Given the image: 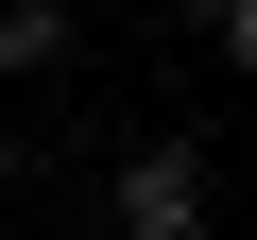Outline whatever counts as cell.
Instances as JSON below:
<instances>
[{"label": "cell", "mask_w": 257, "mask_h": 240, "mask_svg": "<svg viewBox=\"0 0 257 240\" xmlns=\"http://www.w3.org/2000/svg\"><path fill=\"white\" fill-rule=\"evenodd\" d=\"M206 223H223V172L189 138H138V155L103 172V240H206Z\"/></svg>", "instance_id": "1"}, {"label": "cell", "mask_w": 257, "mask_h": 240, "mask_svg": "<svg viewBox=\"0 0 257 240\" xmlns=\"http://www.w3.org/2000/svg\"><path fill=\"white\" fill-rule=\"evenodd\" d=\"M69 52H86L69 0H0V86H35V69H69Z\"/></svg>", "instance_id": "2"}, {"label": "cell", "mask_w": 257, "mask_h": 240, "mask_svg": "<svg viewBox=\"0 0 257 240\" xmlns=\"http://www.w3.org/2000/svg\"><path fill=\"white\" fill-rule=\"evenodd\" d=\"M223 69H240V86H257V0H223Z\"/></svg>", "instance_id": "3"}, {"label": "cell", "mask_w": 257, "mask_h": 240, "mask_svg": "<svg viewBox=\"0 0 257 240\" xmlns=\"http://www.w3.org/2000/svg\"><path fill=\"white\" fill-rule=\"evenodd\" d=\"M0 206H18V138H0Z\"/></svg>", "instance_id": "4"}, {"label": "cell", "mask_w": 257, "mask_h": 240, "mask_svg": "<svg viewBox=\"0 0 257 240\" xmlns=\"http://www.w3.org/2000/svg\"><path fill=\"white\" fill-rule=\"evenodd\" d=\"M172 18H206V35H223V0H172Z\"/></svg>", "instance_id": "5"}, {"label": "cell", "mask_w": 257, "mask_h": 240, "mask_svg": "<svg viewBox=\"0 0 257 240\" xmlns=\"http://www.w3.org/2000/svg\"><path fill=\"white\" fill-rule=\"evenodd\" d=\"M240 206H257V172H240Z\"/></svg>", "instance_id": "6"}]
</instances>
